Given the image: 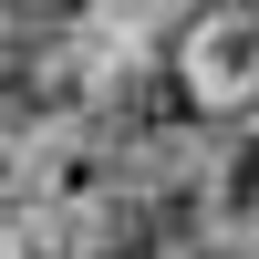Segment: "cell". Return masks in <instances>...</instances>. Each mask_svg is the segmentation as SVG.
I'll list each match as a JSON object with an SVG mask.
<instances>
[{"label":"cell","mask_w":259,"mask_h":259,"mask_svg":"<svg viewBox=\"0 0 259 259\" xmlns=\"http://www.w3.org/2000/svg\"><path fill=\"white\" fill-rule=\"evenodd\" d=\"M166 83L197 124H228L259 104V0H218V11H187L166 31Z\"/></svg>","instance_id":"obj_1"}]
</instances>
